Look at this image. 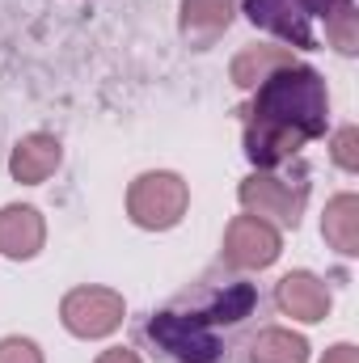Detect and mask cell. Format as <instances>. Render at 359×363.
Returning <instances> with one entry per match:
<instances>
[{
    "label": "cell",
    "instance_id": "cell-1",
    "mask_svg": "<svg viewBox=\"0 0 359 363\" xmlns=\"http://www.w3.org/2000/svg\"><path fill=\"white\" fill-rule=\"evenodd\" d=\"M326 81L313 68H275L258 85V97L245 118V157L258 169L296 157L309 140L326 135Z\"/></svg>",
    "mask_w": 359,
    "mask_h": 363
},
{
    "label": "cell",
    "instance_id": "cell-2",
    "mask_svg": "<svg viewBox=\"0 0 359 363\" xmlns=\"http://www.w3.org/2000/svg\"><path fill=\"white\" fill-rule=\"evenodd\" d=\"M254 313H258L254 283H224L190 313H178V308L157 313L144 334L174 363H233L228 355L233 338L224 330H241Z\"/></svg>",
    "mask_w": 359,
    "mask_h": 363
},
{
    "label": "cell",
    "instance_id": "cell-3",
    "mask_svg": "<svg viewBox=\"0 0 359 363\" xmlns=\"http://www.w3.org/2000/svg\"><path fill=\"white\" fill-rule=\"evenodd\" d=\"M338 0H245V13L254 26L279 34L283 43L313 51L317 47V21L334 13Z\"/></svg>",
    "mask_w": 359,
    "mask_h": 363
},
{
    "label": "cell",
    "instance_id": "cell-4",
    "mask_svg": "<svg viewBox=\"0 0 359 363\" xmlns=\"http://www.w3.org/2000/svg\"><path fill=\"white\" fill-rule=\"evenodd\" d=\"M127 211L144 228H170L186 211V182L174 174H144L127 194Z\"/></svg>",
    "mask_w": 359,
    "mask_h": 363
},
{
    "label": "cell",
    "instance_id": "cell-5",
    "mask_svg": "<svg viewBox=\"0 0 359 363\" xmlns=\"http://www.w3.org/2000/svg\"><path fill=\"white\" fill-rule=\"evenodd\" d=\"M118 321H123V296L106 287H77L64 300V325L81 338H101L118 330Z\"/></svg>",
    "mask_w": 359,
    "mask_h": 363
},
{
    "label": "cell",
    "instance_id": "cell-6",
    "mask_svg": "<svg viewBox=\"0 0 359 363\" xmlns=\"http://www.w3.org/2000/svg\"><path fill=\"white\" fill-rule=\"evenodd\" d=\"M224 258L254 271V267H270L279 258V233L258 216H237L224 233Z\"/></svg>",
    "mask_w": 359,
    "mask_h": 363
},
{
    "label": "cell",
    "instance_id": "cell-7",
    "mask_svg": "<svg viewBox=\"0 0 359 363\" xmlns=\"http://www.w3.org/2000/svg\"><path fill=\"white\" fill-rule=\"evenodd\" d=\"M241 203L258 216V220H279V224H296L300 207H304V186H287L275 178H250L241 186Z\"/></svg>",
    "mask_w": 359,
    "mask_h": 363
},
{
    "label": "cell",
    "instance_id": "cell-8",
    "mask_svg": "<svg viewBox=\"0 0 359 363\" xmlns=\"http://www.w3.org/2000/svg\"><path fill=\"white\" fill-rule=\"evenodd\" d=\"M279 308L287 317H296V321H321L330 313V291L313 274L296 271L279 283Z\"/></svg>",
    "mask_w": 359,
    "mask_h": 363
},
{
    "label": "cell",
    "instance_id": "cell-9",
    "mask_svg": "<svg viewBox=\"0 0 359 363\" xmlns=\"http://www.w3.org/2000/svg\"><path fill=\"white\" fill-rule=\"evenodd\" d=\"M43 245V216L34 207H4L0 211V250L9 258H30Z\"/></svg>",
    "mask_w": 359,
    "mask_h": 363
},
{
    "label": "cell",
    "instance_id": "cell-10",
    "mask_svg": "<svg viewBox=\"0 0 359 363\" xmlns=\"http://www.w3.org/2000/svg\"><path fill=\"white\" fill-rule=\"evenodd\" d=\"M55 165H60V144H55L51 135H30V140H21L17 152H13V161H9V169H13L17 182H47L55 174Z\"/></svg>",
    "mask_w": 359,
    "mask_h": 363
},
{
    "label": "cell",
    "instance_id": "cell-11",
    "mask_svg": "<svg viewBox=\"0 0 359 363\" xmlns=\"http://www.w3.org/2000/svg\"><path fill=\"white\" fill-rule=\"evenodd\" d=\"M228 21H233L228 0H186L182 4V30L194 43H211L220 30H228Z\"/></svg>",
    "mask_w": 359,
    "mask_h": 363
},
{
    "label": "cell",
    "instance_id": "cell-12",
    "mask_svg": "<svg viewBox=\"0 0 359 363\" xmlns=\"http://www.w3.org/2000/svg\"><path fill=\"white\" fill-rule=\"evenodd\" d=\"M326 241L338 254H359V199L355 194H338L326 207Z\"/></svg>",
    "mask_w": 359,
    "mask_h": 363
},
{
    "label": "cell",
    "instance_id": "cell-13",
    "mask_svg": "<svg viewBox=\"0 0 359 363\" xmlns=\"http://www.w3.org/2000/svg\"><path fill=\"white\" fill-rule=\"evenodd\" d=\"M287 64H292L287 47H245L233 60V81L237 85H258V81H267L275 68H287Z\"/></svg>",
    "mask_w": 359,
    "mask_h": 363
},
{
    "label": "cell",
    "instance_id": "cell-14",
    "mask_svg": "<svg viewBox=\"0 0 359 363\" xmlns=\"http://www.w3.org/2000/svg\"><path fill=\"white\" fill-rule=\"evenodd\" d=\"M309 347L304 338L287 334V330H263L250 347V363H304Z\"/></svg>",
    "mask_w": 359,
    "mask_h": 363
},
{
    "label": "cell",
    "instance_id": "cell-15",
    "mask_svg": "<svg viewBox=\"0 0 359 363\" xmlns=\"http://www.w3.org/2000/svg\"><path fill=\"white\" fill-rule=\"evenodd\" d=\"M326 38L338 47V51H355L359 43V13L351 0H338L334 4V13L326 17Z\"/></svg>",
    "mask_w": 359,
    "mask_h": 363
},
{
    "label": "cell",
    "instance_id": "cell-16",
    "mask_svg": "<svg viewBox=\"0 0 359 363\" xmlns=\"http://www.w3.org/2000/svg\"><path fill=\"white\" fill-rule=\"evenodd\" d=\"M0 363H43V355L26 338H4L0 342Z\"/></svg>",
    "mask_w": 359,
    "mask_h": 363
},
{
    "label": "cell",
    "instance_id": "cell-17",
    "mask_svg": "<svg viewBox=\"0 0 359 363\" xmlns=\"http://www.w3.org/2000/svg\"><path fill=\"white\" fill-rule=\"evenodd\" d=\"M355 127H347V131H338V140H334V161L343 165V169H355L359 157H355Z\"/></svg>",
    "mask_w": 359,
    "mask_h": 363
},
{
    "label": "cell",
    "instance_id": "cell-18",
    "mask_svg": "<svg viewBox=\"0 0 359 363\" xmlns=\"http://www.w3.org/2000/svg\"><path fill=\"white\" fill-rule=\"evenodd\" d=\"M321 363H359V355H355V347H334Z\"/></svg>",
    "mask_w": 359,
    "mask_h": 363
},
{
    "label": "cell",
    "instance_id": "cell-19",
    "mask_svg": "<svg viewBox=\"0 0 359 363\" xmlns=\"http://www.w3.org/2000/svg\"><path fill=\"white\" fill-rule=\"evenodd\" d=\"M97 363H140V359H136V351H123V347H118V351H106Z\"/></svg>",
    "mask_w": 359,
    "mask_h": 363
}]
</instances>
